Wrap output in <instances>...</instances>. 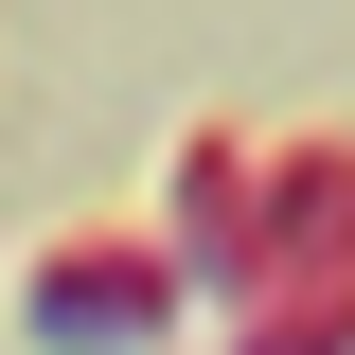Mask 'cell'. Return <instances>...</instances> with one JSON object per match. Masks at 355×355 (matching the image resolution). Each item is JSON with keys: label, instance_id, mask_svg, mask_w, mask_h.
<instances>
[{"label": "cell", "instance_id": "obj_1", "mask_svg": "<svg viewBox=\"0 0 355 355\" xmlns=\"http://www.w3.org/2000/svg\"><path fill=\"white\" fill-rule=\"evenodd\" d=\"M36 320L53 355H125V338H160L178 320V249L160 231H71V249H36Z\"/></svg>", "mask_w": 355, "mask_h": 355}]
</instances>
